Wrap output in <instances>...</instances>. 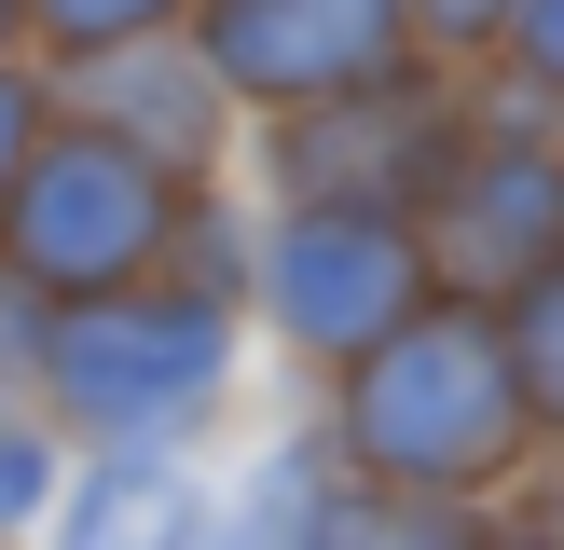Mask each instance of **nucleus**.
I'll return each instance as SVG.
<instances>
[{"instance_id":"f257e3e1","label":"nucleus","mask_w":564,"mask_h":550,"mask_svg":"<svg viewBox=\"0 0 564 550\" xmlns=\"http://www.w3.org/2000/svg\"><path fill=\"white\" fill-rule=\"evenodd\" d=\"M165 234H180V179H165L152 152H124V138H97V124H55L42 152H28L14 207H0V275H14L42 317H69V302L152 289Z\"/></svg>"},{"instance_id":"f03ea898","label":"nucleus","mask_w":564,"mask_h":550,"mask_svg":"<svg viewBox=\"0 0 564 550\" xmlns=\"http://www.w3.org/2000/svg\"><path fill=\"white\" fill-rule=\"evenodd\" d=\"M235 344H220V302L207 289H110V302H69L42 330V399L69 427H97L110 454H165L193 413L220 399Z\"/></svg>"},{"instance_id":"7ed1b4c3","label":"nucleus","mask_w":564,"mask_h":550,"mask_svg":"<svg viewBox=\"0 0 564 550\" xmlns=\"http://www.w3.org/2000/svg\"><path fill=\"white\" fill-rule=\"evenodd\" d=\"M510 344L482 317H400L372 358H358V399H345V440L413 495H455L482 468H510Z\"/></svg>"},{"instance_id":"20e7f679","label":"nucleus","mask_w":564,"mask_h":550,"mask_svg":"<svg viewBox=\"0 0 564 550\" xmlns=\"http://www.w3.org/2000/svg\"><path fill=\"white\" fill-rule=\"evenodd\" d=\"M413 0H207V82L220 97H275V110H330L358 82L400 69Z\"/></svg>"},{"instance_id":"39448f33","label":"nucleus","mask_w":564,"mask_h":550,"mask_svg":"<svg viewBox=\"0 0 564 550\" xmlns=\"http://www.w3.org/2000/svg\"><path fill=\"white\" fill-rule=\"evenodd\" d=\"M262 302L290 344L317 358H372L413 317V234L372 207H290V234L262 248Z\"/></svg>"},{"instance_id":"423d86ee","label":"nucleus","mask_w":564,"mask_h":550,"mask_svg":"<svg viewBox=\"0 0 564 550\" xmlns=\"http://www.w3.org/2000/svg\"><path fill=\"white\" fill-rule=\"evenodd\" d=\"M207 110H220V82H207V55H193V28H180V42H138V55L69 69V124L152 152L165 179H180V165H207Z\"/></svg>"},{"instance_id":"0eeeda50","label":"nucleus","mask_w":564,"mask_h":550,"mask_svg":"<svg viewBox=\"0 0 564 550\" xmlns=\"http://www.w3.org/2000/svg\"><path fill=\"white\" fill-rule=\"evenodd\" d=\"M455 275H551L564 262V152H482L441 193Z\"/></svg>"},{"instance_id":"6e6552de","label":"nucleus","mask_w":564,"mask_h":550,"mask_svg":"<svg viewBox=\"0 0 564 550\" xmlns=\"http://www.w3.org/2000/svg\"><path fill=\"white\" fill-rule=\"evenodd\" d=\"M220 509L180 454H97L69 495H55V550H207Z\"/></svg>"},{"instance_id":"1a4fd4ad","label":"nucleus","mask_w":564,"mask_h":550,"mask_svg":"<svg viewBox=\"0 0 564 550\" xmlns=\"http://www.w3.org/2000/svg\"><path fill=\"white\" fill-rule=\"evenodd\" d=\"M14 28L55 55V69H97V55L180 42V28H193V0H14Z\"/></svg>"},{"instance_id":"9d476101","label":"nucleus","mask_w":564,"mask_h":550,"mask_svg":"<svg viewBox=\"0 0 564 550\" xmlns=\"http://www.w3.org/2000/svg\"><path fill=\"white\" fill-rule=\"evenodd\" d=\"M207 550H330V537H317V468H303V454H275L262 482L235 495V522H220Z\"/></svg>"},{"instance_id":"9b49d317","label":"nucleus","mask_w":564,"mask_h":550,"mask_svg":"<svg viewBox=\"0 0 564 550\" xmlns=\"http://www.w3.org/2000/svg\"><path fill=\"white\" fill-rule=\"evenodd\" d=\"M55 495H69V468H55V427L28 399H0V550L28 537V522H55Z\"/></svg>"},{"instance_id":"f8f14e48","label":"nucleus","mask_w":564,"mask_h":550,"mask_svg":"<svg viewBox=\"0 0 564 550\" xmlns=\"http://www.w3.org/2000/svg\"><path fill=\"white\" fill-rule=\"evenodd\" d=\"M496 344H510V399H523V413H551V427H564V262L538 275V289H523V317L496 330Z\"/></svg>"},{"instance_id":"ddd939ff","label":"nucleus","mask_w":564,"mask_h":550,"mask_svg":"<svg viewBox=\"0 0 564 550\" xmlns=\"http://www.w3.org/2000/svg\"><path fill=\"white\" fill-rule=\"evenodd\" d=\"M55 138V97H42V69H14L0 55V207H14V179H28V152Z\"/></svg>"},{"instance_id":"4468645a","label":"nucleus","mask_w":564,"mask_h":550,"mask_svg":"<svg viewBox=\"0 0 564 550\" xmlns=\"http://www.w3.org/2000/svg\"><path fill=\"white\" fill-rule=\"evenodd\" d=\"M510 28H523V69H538V82H564V0H523Z\"/></svg>"},{"instance_id":"2eb2a0df","label":"nucleus","mask_w":564,"mask_h":550,"mask_svg":"<svg viewBox=\"0 0 564 550\" xmlns=\"http://www.w3.org/2000/svg\"><path fill=\"white\" fill-rule=\"evenodd\" d=\"M413 14H427V28H455V42H482V28H510L523 0H413Z\"/></svg>"},{"instance_id":"dca6fc26","label":"nucleus","mask_w":564,"mask_h":550,"mask_svg":"<svg viewBox=\"0 0 564 550\" xmlns=\"http://www.w3.org/2000/svg\"><path fill=\"white\" fill-rule=\"evenodd\" d=\"M14 42H28V28H14V0H0V55H14Z\"/></svg>"}]
</instances>
